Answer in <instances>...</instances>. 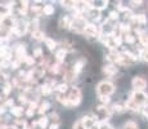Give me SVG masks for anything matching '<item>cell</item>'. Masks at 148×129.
<instances>
[{
  "label": "cell",
  "mask_w": 148,
  "mask_h": 129,
  "mask_svg": "<svg viewBox=\"0 0 148 129\" xmlns=\"http://www.w3.org/2000/svg\"><path fill=\"white\" fill-rule=\"evenodd\" d=\"M115 92V85L111 81H101L97 85V93L99 94V97H110L111 94Z\"/></svg>",
  "instance_id": "1"
},
{
  "label": "cell",
  "mask_w": 148,
  "mask_h": 129,
  "mask_svg": "<svg viewBox=\"0 0 148 129\" xmlns=\"http://www.w3.org/2000/svg\"><path fill=\"white\" fill-rule=\"evenodd\" d=\"M68 101H70L71 107L72 106H77L81 102V90L79 88L73 87L70 92V96H68Z\"/></svg>",
  "instance_id": "2"
},
{
  "label": "cell",
  "mask_w": 148,
  "mask_h": 129,
  "mask_svg": "<svg viewBox=\"0 0 148 129\" xmlns=\"http://www.w3.org/2000/svg\"><path fill=\"white\" fill-rule=\"evenodd\" d=\"M28 30V23L27 22H23V21H16V25L14 27L12 28V32L17 36H22L23 34H26Z\"/></svg>",
  "instance_id": "3"
},
{
  "label": "cell",
  "mask_w": 148,
  "mask_h": 129,
  "mask_svg": "<svg viewBox=\"0 0 148 129\" xmlns=\"http://www.w3.org/2000/svg\"><path fill=\"white\" fill-rule=\"evenodd\" d=\"M132 85L135 89V92H143L147 87V81H146V79L142 76H134L132 80Z\"/></svg>",
  "instance_id": "4"
},
{
  "label": "cell",
  "mask_w": 148,
  "mask_h": 129,
  "mask_svg": "<svg viewBox=\"0 0 148 129\" xmlns=\"http://www.w3.org/2000/svg\"><path fill=\"white\" fill-rule=\"evenodd\" d=\"M147 98H148V97L143 93V92H134V93H133V96H132V99L136 103V105L140 106V107L146 105Z\"/></svg>",
  "instance_id": "5"
},
{
  "label": "cell",
  "mask_w": 148,
  "mask_h": 129,
  "mask_svg": "<svg viewBox=\"0 0 148 129\" xmlns=\"http://www.w3.org/2000/svg\"><path fill=\"white\" fill-rule=\"evenodd\" d=\"M84 34L86 36H98L99 35V30H98V27H97L95 25H93V23H88L86 26H85V30H84Z\"/></svg>",
  "instance_id": "6"
},
{
  "label": "cell",
  "mask_w": 148,
  "mask_h": 129,
  "mask_svg": "<svg viewBox=\"0 0 148 129\" xmlns=\"http://www.w3.org/2000/svg\"><path fill=\"white\" fill-rule=\"evenodd\" d=\"M81 120H82V123H84V125H85V129H92L97 124L95 119H93V117H90V116H84Z\"/></svg>",
  "instance_id": "7"
},
{
  "label": "cell",
  "mask_w": 148,
  "mask_h": 129,
  "mask_svg": "<svg viewBox=\"0 0 148 129\" xmlns=\"http://www.w3.org/2000/svg\"><path fill=\"white\" fill-rule=\"evenodd\" d=\"M31 71H32V79H40V77H42L44 76V74H45V70H44L42 66L35 67L34 70H31Z\"/></svg>",
  "instance_id": "8"
},
{
  "label": "cell",
  "mask_w": 148,
  "mask_h": 129,
  "mask_svg": "<svg viewBox=\"0 0 148 129\" xmlns=\"http://www.w3.org/2000/svg\"><path fill=\"white\" fill-rule=\"evenodd\" d=\"M103 72L106 74L107 76H113L116 72H117V67H115V65H107L103 67Z\"/></svg>",
  "instance_id": "9"
},
{
  "label": "cell",
  "mask_w": 148,
  "mask_h": 129,
  "mask_svg": "<svg viewBox=\"0 0 148 129\" xmlns=\"http://www.w3.org/2000/svg\"><path fill=\"white\" fill-rule=\"evenodd\" d=\"M72 22L73 21H71V18H68V17H62V18L59 19V26H61L62 28H71Z\"/></svg>",
  "instance_id": "10"
},
{
  "label": "cell",
  "mask_w": 148,
  "mask_h": 129,
  "mask_svg": "<svg viewBox=\"0 0 148 129\" xmlns=\"http://www.w3.org/2000/svg\"><path fill=\"white\" fill-rule=\"evenodd\" d=\"M139 107H140V106H139V105H136V103H135L134 101H133L132 98H130V99H127L126 103H125V108H126V110L138 111V110H139Z\"/></svg>",
  "instance_id": "11"
},
{
  "label": "cell",
  "mask_w": 148,
  "mask_h": 129,
  "mask_svg": "<svg viewBox=\"0 0 148 129\" xmlns=\"http://www.w3.org/2000/svg\"><path fill=\"white\" fill-rule=\"evenodd\" d=\"M133 21L136 22L138 25H146L147 23V17L144 14H138V16H134Z\"/></svg>",
  "instance_id": "12"
},
{
  "label": "cell",
  "mask_w": 148,
  "mask_h": 129,
  "mask_svg": "<svg viewBox=\"0 0 148 129\" xmlns=\"http://www.w3.org/2000/svg\"><path fill=\"white\" fill-rule=\"evenodd\" d=\"M42 13H44L45 16H52V14L54 13V7L50 5V4L44 5V8H42Z\"/></svg>",
  "instance_id": "13"
},
{
  "label": "cell",
  "mask_w": 148,
  "mask_h": 129,
  "mask_svg": "<svg viewBox=\"0 0 148 129\" xmlns=\"http://www.w3.org/2000/svg\"><path fill=\"white\" fill-rule=\"evenodd\" d=\"M31 35H32V39H35V40H45V39H47V38H45V34L42 32V31H40V30L32 32Z\"/></svg>",
  "instance_id": "14"
},
{
  "label": "cell",
  "mask_w": 148,
  "mask_h": 129,
  "mask_svg": "<svg viewBox=\"0 0 148 129\" xmlns=\"http://www.w3.org/2000/svg\"><path fill=\"white\" fill-rule=\"evenodd\" d=\"M45 45L48 47V49H49V50H54V49H56V47H57V43L54 41L53 39L47 38V39H45Z\"/></svg>",
  "instance_id": "15"
},
{
  "label": "cell",
  "mask_w": 148,
  "mask_h": 129,
  "mask_svg": "<svg viewBox=\"0 0 148 129\" xmlns=\"http://www.w3.org/2000/svg\"><path fill=\"white\" fill-rule=\"evenodd\" d=\"M66 54H67V50L66 49H61V50H58L56 53V58H57V61H63L64 59V57H66Z\"/></svg>",
  "instance_id": "16"
},
{
  "label": "cell",
  "mask_w": 148,
  "mask_h": 129,
  "mask_svg": "<svg viewBox=\"0 0 148 129\" xmlns=\"http://www.w3.org/2000/svg\"><path fill=\"white\" fill-rule=\"evenodd\" d=\"M52 90H53V88H52L50 84H44L41 87V93L45 94V96H49V94L52 93Z\"/></svg>",
  "instance_id": "17"
},
{
  "label": "cell",
  "mask_w": 148,
  "mask_h": 129,
  "mask_svg": "<svg viewBox=\"0 0 148 129\" xmlns=\"http://www.w3.org/2000/svg\"><path fill=\"white\" fill-rule=\"evenodd\" d=\"M38 25H39L38 19H34V21H31L30 23H28V30L31 31V34L35 32V31H38Z\"/></svg>",
  "instance_id": "18"
},
{
  "label": "cell",
  "mask_w": 148,
  "mask_h": 129,
  "mask_svg": "<svg viewBox=\"0 0 148 129\" xmlns=\"http://www.w3.org/2000/svg\"><path fill=\"white\" fill-rule=\"evenodd\" d=\"M122 129H139V127L135 121H126L124 124V127H122Z\"/></svg>",
  "instance_id": "19"
},
{
  "label": "cell",
  "mask_w": 148,
  "mask_h": 129,
  "mask_svg": "<svg viewBox=\"0 0 148 129\" xmlns=\"http://www.w3.org/2000/svg\"><path fill=\"white\" fill-rule=\"evenodd\" d=\"M10 112H12V115L19 117V116H22V114H23V108L22 107H12Z\"/></svg>",
  "instance_id": "20"
},
{
  "label": "cell",
  "mask_w": 148,
  "mask_h": 129,
  "mask_svg": "<svg viewBox=\"0 0 148 129\" xmlns=\"http://www.w3.org/2000/svg\"><path fill=\"white\" fill-rule=\"evenodd\" d=\"M14 128L16 129H25L26 128V121L21 119H17L16 123H14Z\"/></svg>",
  "instance_id": "21"
},
{
  "label": "cell",
  "mask_w": 148,
  "mask_h": 129,
  "mask_svg": "<svg viewBox=\"0 0 148 129\" xmlns=\"http://www.w3.org/2000/svg\"><path fill=\"white\" fill-rule=\"evenodd\" d=\"M82 65H84V62H82V61H79V62H76V63H75V66H73L72 70H73V72H75L76 75H77V74L82 70Z\"/></svg>",
  "instance_id": "22"
},
{
  "label": "cell",
  "mask_w": 148,
  "mask_h": 129,
  "mask_svg": "<svg viewBox=\"0 0 148 129\" xmlns=\"http://www.w3.org/2000/svg\"><path fill=\"white\" fill-rule=\"evenodd\" d=\"M139 40H140L142 45H144L146 49H147V47H148V36L146 35V34H140V35H139Z\"/></svg>",
  "instance_id": "23"
},
{
  "label": "cell",
  "mask_w": 148,
  "mask_h": 129,
  "mask_svg": "<svg viewBox=\"0 0 148 129\" xmlns=\"http://www.w3.org/2000/svg\"><path fill=\"white\" fill-rule=\"evenodd\" d=\"M38 125L41 129L47 128V125H48V117H40V119H39V121H38Z\"/></svg>",
  "instance_id": "24"
},
{
  "label": "cell",
  "mask_w": 148,
  "mask_h": 129,
  "mask_svg": "<svg viewBox=\"0 0 148 129\" xmlns=\"http://www.w3.org/2000/svg\"><path fill=\"white\" fill-rule=\"evenodd\" d=\"M68 89V85L64 83V84H59L58 87H57V90H58V93H62V94H64L67 92Z\"/></svg>",
  "instance_id": "25"
},
{
  "label": "cell",
  "mask_w": 148,
  "mask_h": 129,
  "mask_svg": "<svg viewBox=\"0 0 148 129\" xmlns=\"http://www.w3.org/2000/svg\"><path fill=\"white\" fill-rule=\"evenodd\" d=\"M124 110H125V106H122V105H113L112 106L113 112H122Z\"/></svg>",
  "instance_id": "26"
},
{
  "label": "cell",
  "mask_w": 148,
  "mask_h": 129,
  "mask_svg": "<svg viewBox=\"0 0 148 129\" xmlns=\"http://www.w3.org/2000/svg\"><path fill=\"white\" fill-rule=\"evenodd\" d=\"M61 4L64 8H75L76 1H61Z\"/></svg>",
  "instance_id": "27"
},
{
  "label": "cell",
  "mask_w": 148,
  "mask_h": 129,
  "mask_svg": "<svg viewBox=\"0 0 148 129\" xmlns=\"http://www.w3.org/2000/svg\"><path fill=\"white\" fill-rule=\"evenodd\" d=\"M48 108H49V103H48V102H44V103H42V105L40 106V107H39V114H44L45 111L48 110Z\"/></svg>",
  "instance_id": "28"
},
{
  "label": "cell",
  "mask_w": 148,
  "mask_h": 129,
  "mask_svg": "<svg viewBox=\"0 0 148 129\" xmlns=\"http://www.w3.org/2000/svg\"><path fill=\"white\" fill-rule=\"evenodd\" d=\"M73 129H85V125H84V123H82V120H77V121L73 124Z\"/></svg>",
  "instance_id": "29"
},
{
  "label": "cell",
  "mask_w": 148,
  "mask_h": 129,
  "mask_svg": "<svg viewBox=\"0 0 148 129\" xmlns=\"http://www.w3.org/2000/svg\"><path fill=\"white\" fill-rule=\"evenodd\" d=\"M125 41L129 43V44H134V43H135V38L133 35H130V34H129V35H125Z\"/></svg>",
  "instance_id": "30"
},
{
  "label": "cell",
  "mask_w": 148,
  "mask_h": 129,
  "mask_svg": "<svg viewBox=\"0 0 148 129\" xmlns=\"http://www.w3.org/2000/svg\"><path fill=\"white\" fill-rule=\"evenodd\" d=\"M140 57L144 62H148V49H143L140 52Z\"/></svg>",
  "instance_id": "31"
},
{
  "label": "cell",
  "mask_w": 148,
  "mask_h": 129,
  "mask_svg": "<svg viewBox=\"0 0 148 129\" xmlns=\"http://www.w3.org/2000/svg\"><path fill=\"white\" fill-rule=\"evenodd\" d=\"M99 129H113V128L111 127L107 121H102L101 124H99Z\"/></svg>",
  "instance_id": "32"
},
{
  "label": "cell",
  "mask_w": 148,
  "mask_h": 129,
  "mask_svg": "<svg viewBox=\"0 0 148 129\" xmlns=\"http://www.w3.org/2000/svg\"><path fill=\"white\" fill-rule=\"evenodd\" d=\"M10 89H12V84H10V83H7V84L4 85V96H7V94L10 92Z\"/></svg>",
  "instance_id": "33"
},
{
  "label": "cell",
  "mask_w": 148,
  "mask_h": 129,
  "mask_svg": "<svg viewBox=\"0 0 148 129\" xmlns=\"http://www.w3.org/2000/svg\"><path fill=\"white\" fill-rule=\"evenodd\" d=\"M121 26V31H122V34H125L126 32V35H129V31H130V26L129 25H120Z\"/></svg>",
  "instance_id": "34"
},
{
  "label": "cell",
  "mask_w": 148,
  "mask_h": 129,
  "mask_svg": "<svg viewBox=\"0 0 148 129\" xmlns=\"http://www.w3.org/2000/svg\"><path fill=\"white\" fill-rule=\"evenodd\" d=\"M25 62H26L27 65H34V63H35V58H34V57H30V56H26Z\"/></svg>",
  "instance_id": "35"
},
{
  "label": "cell",
  "mask_w": 148,
  "mask_h": 129,
  "mask_svg": "<svg viewBox=\"0 0 148 129\" xmlns=\"http://www.w3.org/2000/svg\"><path fill=\"white\" fill-rule=\"evenodd\" d=\"M119 18V13L117 12H111L110 13V19H117Z\"/></svg>",
  "instance_id": "36"
},
{
  "label": "cell",
  "mask_w": 148,
  "mask_h": 129,
  "mask_svg": "<svg viewBox=\"0 0 148 129\" xmlns=\"http://www.w3.org/2000/svg\"><path fill=\"white\" fill-rule=\"evenodd\" d=\"M19 63H21V61H18V59L13 61L12 62V68H18L19 67Z\"/></svg>",
  "instance_id": "37"
},
{
  "label": "cell",
  "mask_w": 148,
  "mask_h": 129,
  "mask_svg": "<svg viewBox=\"0 0 148 129\" xmlns=\"http://www.w3.org/2000/svg\"><path fill=\"white\" fill-rule=\"evenodd\" d=\"M34 114H35V110H31V108H28V110L26 111V115H27L28 117L34 116Z\"/></svg>",
  "instance_id": "38"
},
{
  "label": "cell",
  "mask_w": 148,
  "mask_h": 129,
  "mask_svg": "<svg viewBox=\"0 0 148 129\" xmlns=\"http://www.w3.org/2000/svg\"><path fill=\"white\" fill-rule=\"evenodd\" d=\"M130 4H132L133 7H140V5L143 4V1H130Z\"/></svg>",
  "instance_id": "39"
},
{
  "label": "cell",
  "mask_w": 148,
  "mask_h": 129,
  "mask_svg": "<svg viewBox=\"0 0 148 129\" xmlns=\"http://www.w3.org/2000/svg\"><path fill=\"white\" fill-rule=\"evenodd\" d=\"M99 98H101V101L103 103H106V105L110 102V97H99Z\"/></svg>",
  "instance_id": "40"
},
{
  "label": "cell",
  "mask_w": 148,
  "mask_h": 129,
  "mask_svg": "<svg viewBox=\"0 0 148 129\" xmlns=\"http://www.w3.org/2000/svg\"><path fill=\"white\" fill-rule=\"evenodd\" d=\"M49 119H53V120H58V114H56V112H52V114H50V116H49Z\"/></svg>",
  "instance_id": "41"
},
{
  "label": "cell",
  "mask_w": 148,
  "mask_h": 129,
  "mask_svg": "<svg viewBox=\"0 0 148 129\" xmlns=\"http://www.w3.org/2000/svg\"><path fill=\"white\" fill-rule=\"evenodd\" d=\"M58 127H59L58 124H52V125H50V128H49V129H58Z\"/></svg>",
  "instance_id": "42"
},
{
  "label": "cell",
  "mask_w": 148,
  "mask_h": 129,
  "mask_svg": "<svg viewBox=\"0 0 148 129\" xmlns=\"http://www.w3.org/2000/svg\"><path fill=\"white\" fill-rule=\"evenodd\" d=\"M1 129H16L14 127H1Z\"/></svg>",
  "instance_id": "43"
}]
</instances>
